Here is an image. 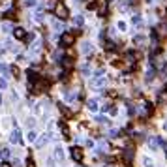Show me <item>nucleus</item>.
<instances>
[{"mask_svg": "<svg viewBox=\"0 0 167 167\" xmlns=\"http://www.w3.org/2000/svg\"><path fill=\"white\" fill-rule=\"evenodd\" d=\"M71 158H73L75 161H81L83 160V150L77 148V147H73V148H71Z\"/></svg>", "mask_w": 167, "mask_h": 167, "instance_id": "0eeeda50", "label": "nucleus"}, {"mask_svg": "<svg viewBox=\"0 0 167 167\" xmlns=\"http://www.w3.org/2000/svg\"><path fill=\"white\" fill-rule=\"evenodd\" d=\"M105 85V77H94L92 81H90V86L92 88H102Z\"/></svg>", "mask_w": 167, "mask_h": 167, "instance_id": "20e7f679", "label": "nucleus"}, {"mask_svg": "<svg viewBox=\"0 0 167 167\" xmlns=\"http://www.w3.org/2000/svg\"><path fill=\"white\" fill-rule=\"evenodd\" d=\"M34 17H36L38 21H41V19H43V10H41V8H38V11L34 13Z\"/></svg>", "mask_w": 167, "mask_h": 167, "instance_id": "f3484780", "label": "nucleus"}, {"mask_svg": "<svg viewBox=\"0 0 167 167\" xmlns=\"http://www.w3.org/2000/svg\"><path fill=\"white\" fill-rule=\"evenodd\" d=\"M56 161H64V148L60 147V145H56V148H55V156H53Z\"/></svg>", "mask_w": 167, "mask_h": 167, "instance_id": "423d86ee", "label": "nucleus"}, {"mask_svg": "<svg viewBox=\"0 0 167 167\" xmlns=\"http://www.w3.org/2000/svg\"><path fill=\"white\" fill-rule=\"evenodd\" d=\"M2 30H4V32H10V30H11V25H10V23H4V25H2Z\"/></svg>", "mask_w": 167, "mask_h": 167, "instance_id": "4be33fe9", "label": "nucleus"}, {"mask_svg": "<svg viewBox=\"0 0 167 167\" xmlns=\"http://www.w3.org/2000/svg\"><path fill=\"white\" fill-rule=\"evenodd\" d=\"M36 137H38V133H36V132H30V133H28V141H32V143H36V141H38Z\"/></svg>", "mask_w": 167, "mask_h": 167, "instance_id": "aec40b11", "label": "nucleus"}, {"mask_svg": "<svg viewBox=\"0 0 167 167\" xmlns=\"http://www.w3.org/2000/svg\"><path fill=\"white\" fill-rule=\"evenodd\" d=\"M75 43V34H71V32H66L60 36V45L62 47H71Z\"/></svg>", "mask_w": 167, "mask_h": 167, "instance_id": "f03ea898", "label": "nucleus"}, {"mask_svg": "<svg viewBox=\"0 0 167 167\" xmlns=\"http://www.w3.org/2000/svg\"><path fill=\"white\" fill-rule=\"evenodd\" d=\"M27 122H28V126H30V128H32V126H34V122H36V120H34V118H28V120H27Z\"/></svg>", "mask_w": 167, "mask_h": 167, "instance_id": "bb28decb", "label": "nucleus"}, {"mask_svg": "<svg viewBox=\"0 0 167 167\" xmlns=\"http://www.w3.org/2000/svg\"><path fill=\"white\" fill-rule=\"evenodd\" d=\"M96 122H100V124H105V122H107V118H105V116H98V118H96Z\"/></svg>", "mask_w": 167, "mask_h": 167, "instance_id": "5701e85b", "label": "nucleus"}, {"mask_svg": "<svg viewBox=\"0 0 167 167\" xmlns=\"http://www.w3.org/2000/svg\"><path fill=\"white\" fill-rule=\"evenodd\" d=\"M10 71H11V75H13L15 79H19V77H21V69H19L17 66H11V68H10Z\"/></svg>", "mask_w": 167, "mask_h": 167, "instance_id": "f8f14e48", "label": "nucleus"}, {"mask_svg": "<svg viewBox=\"0 0 167 167\" xmlns=\"http://www.w3.org/2000/svg\"><path fill=\"white\" fill-rule=\"evenodd\" d=\"M79 167H81V165H79Z\"/></svg>", "mask_w": 167, "mask_h": 167, "instance_id": "7c9ffc66", "label": "nucleus"}, {"mask_svg": "<svg viewBox=\"0 0 167 167\" xmlns=\"http://www.w3.org/2000/svg\"><path fill=\"white\" fill-rule=\"evenodd\" d=\"M51 137H53L51 133H43V135H40L38 141H36V148H43V147L47 145V141H49Z\"/></svg>", "mask_w": 167, "mask_h": 167, "instance_id": "7ed1b4c3", "label": "nucleus"}, {"mask_svg": "<svg viewBox=\"0 0 167 167\" xmlns=\"http://www.w3.org/2000/svg\"><path fill=\"white\" fill-rule=\"evenodd\" d=\"M27 167H36V163H34V160H32V158H28V160H27Z\"/></svg>", "mask_w": 167, "mask_h": 167, "instance_id": "b1692460", "label": "nucleus"}, {"mask_svg": "<svg viewBox=\"0 0 167 167\" xmlns=\"http://www.w3.org/2000/svg\"><path fill=\"white\" fill-rule=\"evenodd\" d=\"M0 71H6V66L4 64H0Z\"/></svg>", "mask_w": 167, "mask_h": 167, "instance_id": "cd10ccee", "label": "nucleus"}, {"mask_svg": "<svg viewBox=\"0 0 167 167\" xmlns=\"http://www.w3.org/2000/svg\"><path fill=\"white\" fill-rule=\"evenodd\" d=\"M55 17H56V19H60V21H66V19L69 17V11H68L66 4L56 2V6H55Z\"/></svg>", "mask_w": 167, "mask_h": 167, "instance_id": "f257e3e1", "label": "nucleus"}, {"mask_svg": "<svg viewBox=\"0 0 167 167\" xmlns=\"http://www.w3.org/2000/svg\"><path fill=\"white\" fill-rule=\"evenodd\" d=\"M86 107H88L90 111H94V113H96V111L100 109V105H98V102H96V100H88V103H86Z\"/></svg>", "mask_w": 167, "mask_h": 167, "instance_id": "9d476101", "label": "nucleus"}, {"mask_svg": "<svg viewBox=\"0 0 167 167\" xmlns=\"http://www.w3.org/2000/svg\"><path fill=\"white\" fill-rule=\"evenodd\" d=\"M8 86V83H6V79H2V77H0V88H6Z\"/></svg>", "mask_w": 167, "mask_h": 167, "instance_id": "393cba45", "label": "nucleus"}, {"mask_svg": "<svg viewBox=\"0 0 167 167\" xmlns=\"http://www.w3.org/2000/svg\"><path fill=\"white\" fill-rule=\"evenodd\" d=\"M92 49H94V45H92L90 41H85V43L81 45V53H83V55H90Z\"/></svg>", "mask_w": 167, "mask_h": 167, "instance_id": "6e6552de", "label": "nucleus"}, {"mask_svg": "<svg viewBox=\"0 0 167 167\" xmlns=\"http://www.w3.org/2000/svg\"><path fill=\"white\" fill-rule=\"evenodd\" d=\"M10 141H11V143H21V132H19L17 128L10 133Z\"/></svg>", "mask_w": 167, "mask_h": 167, "instance_id": "1a4fd4ad", "label": "nucleus"}, {"mask_svg": "<svg viewBox=\"0 0 167 167\" xmlns=\"http://www.w3.org/2000/svg\"><path fill=\"white\" fill-rule=\"evenodd\" d=\"M133 41H135V45H143V43H145V36H135Z\"/></svg>", "mask_w": 167, "mask_h": 167, "instance_id": "4468645a", "label": "nucleus"}, {"mask_svg": "<svg viewBox=\"0 0 167 167\" xmlns=\"http://www.w3.org/2000/svg\"><path fill=\"white\" fill-rule=\"evenodd\" d=\"M133 25H135V27H141V25H143V19H141L139 15H135V17H133Z\"/></svg>", "mask_w": 167, "mask_h": 167, "instance_id": "a211bd4d", "label": "nucleus"}, {"mask_svg": "<svg viewBox=\"0 0 167 167\" xmlns=\"http://www.w3.org/2000/svg\"><path fill=\"white\" fill-rule=\"evenodd\" d=\"M0 103H2V96H0Z\"/></svg>", "mask_w": 167, "mask_h": 167, "instance_id": "c85d7f7f", "label": "nucleus"}, {"mask_svg": "<svg viewBox=\"0 0 167 167\" xmlns=\"http://www.w3.org/2000/svg\"><path fill=\"white\" fill-rule=\"evenodd\" d=\"M73 21H75V25H83V23H85V17H83V15H75Z\"/></svg>", "mask_w": 167, "mask_h": 167, "instance_id": "6ab92c4d", "label": "nucleus"}, {"mask_svg": "<svg viewBox=\"0 0 167 167\" xmlns=\"http://www.w3.org/2000/svg\"><path fill=\"white\" fill-rule=\"evenodd\" d=\"M143 163H145V167H154V161H152L148 156H145V158H143Z\"/></svg>", "mask_w": 167, "mask_h": 167, "instance_id": "ddd939ff", "label": "nucleus"}, {"mask_svg": "<svg viewBox=\"0 0 167 167\" xmlns=\"http://www.w3.org/2000/svg\"><path fill=\"white\" fill-rule=\"evenodd\" d=\"M55 28H56V30H64V25H60V23H55Z\"/></svg>", "mask_w": 167, "mask_h": 167, "instance_id": "a878e982", "label": "nucleus"}, {"mask_svg": "<svg viewBox=\"0 0 167 167\" xmlns=\"http://www.w3.org/2000/svg\"><path fill=\"white\" fill-rule=\"evenodd\" d=\"M13 36H15L17 40H27V36H28V34H27V30H25V28H21V27H19V28H15V30H13Z\"/></svg>", "mask_w": 167, "mask_h": 167, "instance_id": "39448f33", "label": "nucleus"}, {"mask_svg": "<svg viewBox=\"0 0 167 167\" xmlns=\"http://www.w3.org/2000/svg\"><path fill=\"white\" fill-rule=\"evenodd\" d=\"M10 156H11L10 148H2V150H0V158H2V160H10Z\"/></svg>", "mask_w": 167, "mask_h": 167, "instance_id": "9b49d317", "label": "nucleus"}, {"mask_svg": "<svg viewBox=\"0 0 167 167\" xmlns=\"http://www.w3.org/2000/svg\"><path fill=\"white\" fill-rule=\"evenodd\" d=\"M25 6H36V0H23Z\"/></svg>", "mask_w": 167, "mask_h": 167, "instance_id": "412c9836", "label": "nucleus"}, {"mask_svg": "<svg viewBox=\"0 0 167 167\" xmlns=\"http://www.w3.org/2000/svg\"><path fill=\"white\" fill-rule=\"evenodd\" d=\"M81 73H85V75L90 73V66H88V64H83V66H81Z\"/></svg>", "mask_w": 167, "mask_h": 167, "instance_id": "dca6fc26", "label": "nucleus"}, {"mask_svg": "<svg viewBox=\"0 0 167 167\" xmlns=\"http://www.w3.org/2000/svg\"><path fill=\"white\" fill-rule=\"evenodd\" d=\"M103 167H109V165H103Z\"/></svg>", "mask_w": 167, "mask_h": 167, "instance_id": "c756f323", "label": "nucleus"}, {"mask_svg": "<svg viewBox=\"0 0 167 167\" xmlns=\"http://www.w3.org/2000/svg\"><path fill=\"white\" fill-rule=\"evenodd\" d=\"M28 79H30V83H34V81H38V75L34 73V69H28Z\"/></svg>", "mask_w": 167, "mask_h": 167, "instance_id": "2eb2a0df", "label": "nucleus"}]
</instances>
